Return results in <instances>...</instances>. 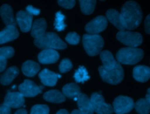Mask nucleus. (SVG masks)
Instances as JSON below:
<instances>
[{
	"mask_svg": "<svg viewBox=\"0 0 150 114\" xmlns=\"http://www.w3.org/2000/svg\"><path fill=\"white\" fill-rule=\"evenodd\" d=\"M120 13L127 30L135 29L142 22V10L139 4L135 1L126 2L122 6Z\"/></svg>",
	"mask_w": 150,
	"mask_h": 114,
	"instance_id": "1",
	"label": "nucleus"
},
{
	"mask_svg": "<svg viewBox=\"0 0 150 114\" xmlns=\"http://www.w3.org/2000/svg\"><path fill=\"white\" fill-rule=\"evenodd\" d=\"M34 44L43 50L64 49L67 47L66 43L54 32H46L40 37L35 39Z\"/></svg>",
	"mask_w": 150,
	"mask_h": 114,
	"instance_id": "2",
	"label": "nucleus"
},
{
	"mask_svg": "<svg viewBox=\"0 0 150 114\" xmlns=\"http://www.w3.org/2000/svg\"><path fill=\"white\" fill-rule=\"evenodd\" d=\"M144 51L137 47H123L116 54L117 61L120 64L134 65L139 62L144 57Z\"/></svg>",
	"mask_w": 150,
	"mask_h": 114,
	"instance_id": "3",
	"label": "nucleus"
},
{
	"mask_svg": "<svg viewBox=\"0 0 150 114\" xmlns=\"http://www.w3.org/2000/svg\"><path fill=\"white\" fill-rule=\"evenodd\" d=\"M83 44L88 55L95 56L101 52L104 46V40L99 34H85L83 36Z\"/></svg>",
	"mask_w": 150,
	"mask_h": 114,
	"instance_id": "4",
	"label": "nucleus"
},
{
	"mask_svg": "<svg viewBox=\"0 0 150 114\" xmlns=\"http://www.w3.org/2000/svg\"><path fill=\"white\" fill-rule=\"evenodd\" d=\"M98 71L100 75L104 82L112 85L120 83L124 76L122 67L118 62L115 67L111 70H105L101 65L98 67Z\"/></svg>",
	"mask_w": 150,
	"mask_h": 114,
	"instance_id": "5",
	"label": "nucleus"
},
{
	"mask_svg": "<svg viewBox=\"0 0 150 114\" xmlns=\"http://www.w3.org/2000/svg\"><path fill=\"white\" fill-rule=\"evenodd\" d=\"M117 39L129 47H137L140 46L143 41L142 36L138 32L129 30H121L116 34Z\"/></svg>",
	"mask_w": 150,
	"mask_h": 114,
	"instance_id": "6",
	"label": "nucleus"
},
{
	"mask_svg": "<svg viewBox=\"0 0 150 114\" xmlns=\"http://www.w3.org/2000/svg\"><path fill=\"white\" fill-rule=\"evenodd\" d=\"M94 112L97 114H112L114 112L111 104L105 102L104 98L101 94L93 92L90 98Z\"/></svg>",
	"mask_w": 150,
	"mask_h": 114,
	"instance_id": "7",
	"label": "nucleus"
},
{
	"mask_svg": "<svg viewBox=\"0 0 150 114\" xmlns=\"http://www.w3.org/2000/svg\"><path fill=\"white\" fill-rule=\"evenodd\" d=\"M134 105L135 103L132 98L120 95L114 100L112 108L116 114H125L129 113L134 108Z\"/></svg>",
	"mask_w": 150,
	"mask_h": 114,
	"instance_id": "8",
	"label": "nucleus"
},
{
	"mask_svg": "<svg viewBox=\"0 0 150 114\" xmlns=\"http://www.w3.org/2000/svg\"><path fill=\"white\" fill-rule=\"evenodd\" d=\"M108 24L105 16L99 15L87 23L85 26L86 31L90 34H98L104 31Z\"/></svg>",
	"mask_w": 150,
	"mask_h": 114,
	"instance_id": "9",
	"label": "nucleus"
},
{
	"mask_svg": "<svg viewBox=\"0 0 150 114\" xmlns=\"http://www.w3.org/2000/svg\"><path fill=\"white\" fill-rule=\"evenodd\" d=\"M44 86H38L33 81L30 80H25L18 87L19 92L24 97H34L41 94Z\"/></svg>",
	"mask_w": 150,
	"mask_h": 114,
	"instance_id": "10",
	"label": "nucleus"
},
{
	"mask_svg": "<svg viewBox=\"0 0 150 114\" xmlns=\"http://www.w3.org/2000/svg\"><path fill=\"white\" fill-rule=\"evenodd\" d=\"M24 103V96L19 92H11L8 90L3 104L10 108H19L22 106Z\"/></svg>",
	"mask_w": 150,
	"mask_h": 114,
	"instance_id": "11",
	"label": "nucleus"
},
{
	"mask_svg": "<svg viewBox=\"0 0 150 114\" xmlns=\"http://www.w3.org/2000/svg\"><path fill=\"white\" fill-rule=\"evenodd\" d=\"M16 22L22 32H28L31 30L33 16L25 11H19L16 15Z\"/></svg>",
	"mask_w": 150,
	"mask_h": 114,
	"instance_id": "12",
	"label": "nucleus"
},
{
	"mask_svg": "<svg viewBox=\"0 0 150 114\" xmlns=\"http://www.w3.org/2000/svg\"><path fill=\"white\" fill-rule=\"evenodd\" d=\"M38 58L41 64H49L56 63L59 58V53L53 49H46L41 51L38 56Z\"/></svg>",
	"mask_w": 150,
	"mask_h": 114,
	"instance_id": "13",
	"label": "nucleus"
},
{
	"mask_svg": "<svg viewBox=\"0 0 150 114\" xmlns=\"http://www.w3.org/2000/svg\"><path fill=\"white\" fill-rule=\"evenodd\" d=\"M19 35L16 26H6L0 32V44L12 41L18 37Z\"/></svg>",
	"mask_w": 150,
	"mask_h": 114,
	"instance_id": "14",
	"label": "nucleus"
},
{
	"mask_svg": "<svg viewBox=\"0 0 150 114\" xmlns=\"http://www.w3.org/2000/svg\"><path fill=\"white\" fill-rule=\"evenodd\" d=\"M0 15L6 26H16V19L13 15V9L8 4H4L0 8Z\"/></svg>",
	"mask_w": 150,
	"mask_h": 114,
	"instance_id": "15",
	"label": "nucleus"
},
{
	"mask_svg": "<svg viewBox=\"0 0 150 114\" xmlns=\"http://www.w3.org/2000/svg\"><path fill=\"white\" fill-rule=\"evenodd\" d=\"M106 18L114 25L119 31L125 30L126 29L121 13L117 10L114 9H108L106 12Z\"/></svg>",
	"mask_w": 150,
	"mask_h": 114,
	"instance_id": "16",
	"label": "nucleus"
},
{
	"mask_svg": "<svg viewBox=\"0 0 150 114\" xmlns=\"http://www.w3.org/2000/svg\"><path fill=\"white\" fill-rule=\"evenodd\" d=\"M39 78L44 85L53 87L57 83L58 74L55 73L47 68H45L39 72Z\"/></svg>",
	"mask_w": 150,
	"mask_h": 114,
	"instance_id": "17",
	"label": "nucleus"
},
{
	"mask_svg": "<svg viewBox=\"0 0 150 114\" xmlns=\"http://www.w3.org/2000/svg\"><path fill=\"white\" fill-rule=\"evenodd\" d=\"M47 28V23L45 18L36 19L33 23L31 27V36L35 39L42 36L45 33Z\"/></svg>",
	"mask_w": 150,
	"mask_h": 114,
	"instance_id": "18",
	"label": "nucleus"
},
{
	"mask_svg": "<svg viewBox=\"0 0 150 114\" xmlns=\"http://www.w3.org/2000/svg\"><path fill=\"white\" fill-rule=\"evenodd\" d=\"M79 110L82 114H93L94 109L90 98L84 93H81L77 101Z\"/></svg>",
	"mask_w": 150,
	"mask_h": 114,
	"instance_id": "19",
	"label": "nucleus"
},
{
	"mask_svg": "<svg viewBox=\"0 0 150 114\" xmlns=\"http://www.w3.org/2000/svg\"><path fill=\"white\" fill-rule=\"evenodd\" d=\"M133 77L138 82L147 81L150 78V67L144 65L135 66L133 69Z\"/></svg>",
	"mask_w": 150,
	"mask_h": 114,
	"instance_id": "20",
	"label": "nucleus"
},
{
	"mask_svg": "<svg viewBox=\"0 0 150 114\" xmlns=\"http://www.w3.org/2000/svg\"><path fill=\"white\" fill-rule=\"evenodd\" d=\"M100 57L103 63L102 67L105 70H111L115 68L118 63L109 50L102 51L100 53Z\"/></svg>",
	"mask_w": 150,
	"mask_h": 114,
	"instance_id": "21",
	"label": "nucleus"
},
{
	"mask_svg": "<svg viewBox=\"0 0 150 114\" xmlns=\"http://www.w3.org/2000/svg\"><path fill=\"white\" fill-rule=\"evenodd\" d=\"M19 69L16 66H11L6 69L0 77V82L4 85H9L19 74Z\"/></svg>",
	"mask_w": 150,
	"mask_h": 114,
	"instance_id": "22",
	"label": "nucleus"
},
{
	"mask_svg": "<svg viewBox=\"0 0 150 114\" xmlns=\"http://www.w3.org/2000/svg\"><path fill=\"white\" fill-rule=\"evenodd\" d=\"M40 69L39 64L32 60H27L22 65V72L25 75L29 77L35 76Z\"/></svg>",
	"mask_w": 150,
	"mask_h": 114,
	"instance_id": "23",
	"label": "nucleus"
},
{
	"mask_svg": "<svg viewBox=\"0 0 150 114\" xmlns=\"http://www.w3.org/2000/svg\"><path fill=\"white\" fill-rule=\"evenodd\" d=\"M43 99L53 103H62L66 100V96L62 92L57 89H52L43 94Z\"/></svg>",
	"mask_w": 150,
	"mask_h": 114,
	"instance_id": "24",
	"label": "nucleus"
},
{
	"mask_svg": "<svg viewBox=\"0 0 150 114\" xmlns=\"http://www.w3.org/2000/svg\"><path fill=\"white\" fill-rule=\"evenodd\" d=\"M62 92L63 95L71 99H73L76 97H78L81 93L80 87L76 83H69L63 86L62 88Z\"/></svg>",
	"mask_w": 150,
	"mask_h": 114,
	"instance_id": "25",
	"label": "nucleus"
},
{
	"mask_svg": "<svg viewBox=\"0 0 150 114\" xmlns=\"http://www.w3.org/2000/svg\"><path fill=\"white\" fill-rule=\"evenodd\" d=\"M134 108L139 114H149L150 113V101L146 98H141L135 103Z\"/></svg>",
	"mask_w": 150,
	"mask_h": 114,
	"instance_id": "26",
	"label": "nucleus"
},
{
	"mask_svg": "<svg viewBox=\"0 0 150 114\" xmlns=\"http://www.w3.org/2000/svg\"><path fill=\"white\" fill-rule=\"evenodd\" d=\"M73 78L76 82L84 84L85 81H88L90 78V77L87 69L84 66H79V68L76 70Z\"/></svg>",
	"mask_w": 150,
	"mask_h": 114,
	"instance_id": "27",
	"label": "nucleus"
},
{
	"mask_svg": "<svg viewBox=\"0 0 150 114\" xmlns=\"http://www.w3.org/2000/svg\"><path fill=\"white\" fill-rule=\"evenodd\" d=\"M79 2L81 11L84 14L90 15L94 12L96 5V1L80 0L79 1Z\"/></svg>",
	"mask_w": 150,
	"mask_h": 114,
	"instance_id": "28",
	"label": "nucleus"
},
{
	"mask_svg": "<svg viewBox=\"0 0 150 114\" xmlns=\"http://www.w3.org/2000/svg\"><path fill=\"white\" fill-rule=\"evenodd\" d=\"M66 16L62 13L61 11L57 12L55 15V19L54 22V29L59 32L64 30L67 26V25L64 22Z\"/></svg>",
	"mask_w": 150,
	"mask_h": 114,
	"instance_id": "29",
	"label": "nucleus"
},
{
	"mask_svg": "<svg viewBox=\"0 0 150 114\" xmlns=\"http://www.w3.org/2000/svg\"><path fill=\"white\" fill-rule=\"evenodd\" d=\"M30 114H49V108L46 105H35L32 107Z\"/></svg>",
	"mask_w": 150,
	"mask_h": 114,
	"instance_id": "30",
	"label": "nucleus"
},
{
	"mask_svg": "<svg viewBox=\"0 0 150 114\" xmlns=\"http://www.w3.org/2000/svg\"><path fill=\"white\" fill-rule=\"evenodd\" d=\"M73 64L69 58H63L59 66V69L60 72L65 73L71 70Z\"/></svg>",
	"mask_w": 150,
	"mask_h": 114,
	"instance_id": "31",
	"label": "nucleus"
},
{
	"mask_svg": "<svg viewBox=\"0 0 150 114\" xmlns=\"http://www.w3.org/2000/svg\"><path fill=\"white\" fill-rule=\"evenodd\" d=\"M14 49L10 46H6L0 47V58H9L14 55Z\"/></svg>",
	"mask_w": 150,
	"mask_h": 114,
	"instance_id": "32",
	"label": "nucleus"
},
{
	"mask_svg": "<svg viewBox=\"0 0 150 114\" xmlns=\"http://www.w3.org/2000/svg\"><path fill=\"white\" fill-rule=\"evenodd\" d=\"M65 40L70 44L76 45L79 43L80 37L76 32H71L67 34Z\"/></svg>",
	"mask_w": 150,
	"mask_h": 114,
	"instance_id": "33",
	"label": "nucleus"
},
{
	"mask_svg": "<svg viewBox=\"0 0 150 114\" xmlns=\"http://www.w3.org/2000/svg\"><path fill=\"white\" fill-rule=\"evenodd\" d=\"M57 3L64 8L71 9L75 5L76 1L74 0H59L57 1Z\"/></svg>",
	"mask_w": 150,
	"mask_h": 114,
	"instance_id": "34",
	"label": "nucleus"
},
{
	"mask_svg": "<svg viewBox=\"0 0 150 114\" xmlns=\"http://www.w3.org/2000/svg\"><path fill=\"white\" fill-rule=\"evenodd\" d=\"M26 11L31 15H38L40 13V10L38 8H36L32 5H28L26 7Z\"/></svg>",
	"mask_w": 150,
	"mask_h": 114,
	"instance_id": "35",
	"label": "nucleus"
},
{
	"mask_svg": "<svg viewBox=\"0 0 150 114\" xmlns=\"http://www.w3.org/2000/svg\"><path fill=\"white\" fill-rule=\"evenodd\" d=\"M0 114H11V108L3 103L0 105Z\"/></svg>",
	"mask_w": 150,
	"mask_h": 114,
	"instance_id": "36",
	"label": "nucleus"
},
{
	"mask_svg": "<svg viewBox=\"0 0 150 114\" xmlns=\"http://www.w3.org/2000/svg\"><path fill=\"white\" fill-rule=\"evenodd\" d=\"M145 30L148 34H150V14L148 15L145 20Z\"/></svg>",
	"mask_w": 150,
	"mask_h": 114,
	"instance_id": "37",
	"label": "nucleus"
},
{
	"mask_svg": "<svg viewBox=\"0 0 150 114\" xmlns=\"http://www.w3.org/2000/svg\"><path fill=\"white\" fill-rule=\"evenodd\" d=\"M7 64V60L0 58V72H2L6 68Z\"/></svg>",
	"mask_w": 150,
	"mask_h": 114,
	"instance_id": "38",
	"label": "nucleus"
},
{
	"mask_svg": "<svg viewBox=\"0 0 150 114\" xmlns=\"http://www.w3.org/2000/svg\"><path fill=\"white\" fill-rule=\"evenodd\" d=\"M14 114H28V112L26 109L22 108V109H19L17 110L15 112Z\"/></svg>",
	"mask_w": 150,
	"mask_h": 114,
	"instance_id": "39",
	"label": "nucleus"
},
{
	"mask_svg": "<svg viewBox=\"0 0 150 114\" xmlns=\"http://www.w3.org/2000/svg\"><path fill=\"white\" fill-rule=\"evenodd\" d=\"M56 114H69V113L67 110L62 109H60L59 110H58Z\"/></svg>",
	"mask_w": 150,
	"mask_h": 114,
	"instance_id": "40",
	"label": "nucleus"
},
{
	"mask_svg": "<svg viewBox=\"0 0 150 114\" xmlns=\"http://www.w3.org/2000/svg\"><path fill=\"white\" fill-rule=\"evenodd\" d=\"M146 98L148 99L149 101H150V88H149L148 89H147V93L146 94V96H145Z\"/></svg>",
	"mask_w": 150,
	"mask_h": 114,
	"instance_id": "41",
	"label": "nucleus"
},
{
	"mask_svg": "<svg viewBox=\"0 0 150 114\" xmlns=\"http://www.w3.org/2000/svg\"><path fill=\"white\" fill-rule=\"evenodd\" d=\"M70 114H82L79 109H74Z\"/></svg>",
	"mask_w": 150,
	"mask_h": 114,
	"instance_id": "42",
	"label": "nucleus"
},
{
	"mask_svg": "<svg viewBox=\"0 0 150 114\" xmlns=\"http://www.w3.org/2000/svg\"><path fill=\"white\" fill-rule=\"evenodd\" d=\"M77 99H78V97H76V98H73V100H74V101H77Z\"/></svg>",
	"mask_w": 150,
	"mask_h": 114,
	"instance_id": "43",
	"label": "nucleus"
},
{
	"mask_svg": "<svg viewBox=\"0 0 150 114\" xmlns=\"http://www.w3.org/2000/svg\"><path fill=\"white\" fill-rule=\"evenodd\" d=\"M16 87V85H13V86H12V89H13V88H15V87Z\"/></svg>",
	"mask_w": 150,
	"mask_h": 114,
	"instance_id": "44",
	"label": "nucleus"
}]
</instances>
